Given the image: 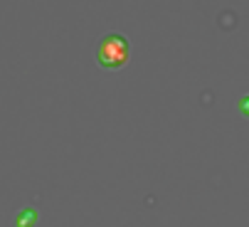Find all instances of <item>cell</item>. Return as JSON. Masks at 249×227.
<instances>
[{
	"mask_svg": "<svg viewBox=\"0 0 249 227\" xmlns=\"http://www.w3.org/2000/svg\"><path fill=\"white\" fill-rule=\"evenodd\" d=\"M239 111L244 114V116H249V94L239 99Z\"/></svg>",
	"mask_w": 249,
	"mask_h": 227,
	"instance_id": "cell-3",
	"label": "cell"
},
{
	"mask_svg": "<svg viewBox=\"0 0 249 227\" xmlns=\"http://www.w3.org/2000/svg\"><path fill=\"white\" fill-rule=\"evenodd\" d=\"M128 52H131V47H128V42H126V37H121L119 32H109V35H106L104 40L99 42L96 59H99V64L106 67V69H119V67L126 64Z\"/></svg>",
	"mask_w": 249,
	"mask_h": 227,
	"instance_id": "cell-1",
	"label": "cell"
},
{
	"mask_svg": "<svg viewBox=\"0 0 249 227\" xmlns=\"http://www.w3.org/2000/svg\"><path fill=\"white\" fill-rule=\"evenodd\" d=\"M37 222V210L35 208H22L15 217V227H32Z\"/></svg>",
	"mask_w": 249,
	"mask_h": 227,
	"instance_id": "cell-2",
	"label": "cell"
}]
</instances>
